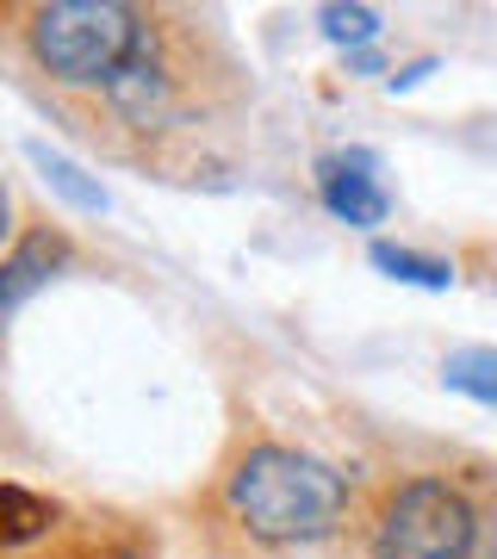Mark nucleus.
<instances>
[{"label": "nucleus", "mask_w": 497, "mask_h": 559, "mask_svg": "<svg viewBox=\"0 0 497 559\" xmlns=\"http://www.w3.org/2000/svg\"><path fill=\"white\" fill-rule=\"evenodd\" d=\"M230 510L261 540H323L348 516V479L298 448H256L230 473Z\"/></svg>", "instance_id": "nucleus-1"}, {"label": "nucleus", "mask_w": 497, "mask_h": 559, "mask_svg": "<svg viewBox=\"0 0 497 559\" xmlns=\"http://www.w3.org/2000/svg\"><path fill=\"white\" fill-rule=\"evenodd\" d=\"M150 50V25L119 0H50L32 13V57L69 87H113Z\"/></svg>", "instance_id": "nucleus-2"}, {"label": "nucleus", "mask_w": 497, "mask_h": 559, "mask_svg": "<svg viewBox=\"0 0 497 559\" xmlns=\"http://www.w3.org/2000/svg\"><path fill=\"white\" fill-rule=\"evenodd\" d=\"M473 503L441 479H411L386 498L374 522V559H466L473 554Z\"/></svg>", "instance_id": "nucleus-3"}, {"label": "nucleus", "mask_w": 497, "mask_h": 559, "mask_svg": "<svg viewBox=\"0 0 497 559\" xmlns=\"http://www.w3.org/2000/svg\"><path fill=\"white\" fill-rule=\"evenodd\" d=\"M318 200L330 205V218L360 224V230L386 224V212H392L386 187H379V156L374 150H336V156H323L318 162Z\"/></svg>", "instance_id": "nucleus-4"}, {"label": "nucleus", "mask_w": 497, "mask_h": 559, "mask_svg": "<svg viewBox=\"0 0 497 559\" xmlns=\"http://www.w3.org/2000/svg\"><path fill=\"white\" fill-rule=\"evenodd\" d=\"M106 100H113V112H125L131 124L150 131V124L168 119V106H175V81H168V69L156 62V50H143V57L106 87Z\"/></svg>", "instance_id": "nucleus-5"}, {"label": "nucleus", "mask_w": 497, "mask_h": 559, "mask_svg": "<svg viewBox=\"0 0 497 559\" xmlns=\"http://www.w3.org/2000/svg\"><path fill=\"white\" fill-rule=\"evenodd\" d=\"M62 261H69V249H62V237H50V230H38V237H25L13 255L0 261V318L7 311H20L38 286H50V274H57Z\"/></svg>", "instance_id": "nucleus-6"}, {"label": "nucleus", "mask_w": 497, "mask_h": 559, "mask_svg": "<svg viewBox=\"0 0 497 559\" xmlns=\"http://www.w3.org/2000/svg\"><path fill=\"white\" fill-rule=\"evenodd\" d=\"M25 156L38 162V175L50 180V187H57V193H62L69 205H81V212H106V205H113V200H106V187H99V180H87V175L75 168V162L57 156L50 143H25Z\"/></svg>", "instance_id": "nucleus-7"}, {"label": "nucleus", "mask_w": 497, "mask_h": 559, "mask_svg": "<svg viewBox=\"0 0 497 559\" xmlns=\"http://www.w3.org/2000/svg\"><path fill=\"white\" fill-rule=\"evenodd\" d=\"M374 267L404 280V286H423V293H448V286H454V267H448V261L417 255V249H398V242H374Z\"/></svg>", "instance_id": "nucleus-8"}, {"label": "nucleus", "mask_w": 497, "mask_h": 559, "mask_svg": "<svg viewBox=\"0 0 497 559\" xmlns=\"http://www.w3.org/2000/svg\"><path fill=\"white\" fill-rule=\"evenodd\" d=\"M50 528V503L20 491V485H0V547H13V540H32Z\"/></svg>", "instance_id": "nucleus-9"}, {"label": "nucleus", "mask_w": 497, "mask_h": 559, "mask_svg": "<svg viewBox=\"0 0 497 559\" xmlns=\"http://www.w3.org/2000/svg\"><path fill=\"white\" fill-rule=\"evenodd\" d=\"M441 373H448L454 392H466V399H478V404H492L497 411V355L492 348H466V355H454Z\"/></svg>", "instance_id": "nucleus-10"}, {"label": "nucleus", "mask_w": 497, "mask_h": 559, "mask_svg": "<svg viewBox=\"0 0 497 559\" xmlns=\"http://www.w3.org/2000/svg\"><path fill=\"white\" fill-rule=\"evenodd\" d=\"M323 38L330 44H374L379 13L374 7H323Z\"/></svg>", "instance_id": "nucleus-11"}, {"label": "nucleus", "mask_w": 497, "mask_h": 559, "mask_svg": "<svg viewBox=\"0 0 497 559\" xmlns=\"http://www.w3.org/2000/svg\"><path fill=\"white\" fill-rule=\"evenodd\" d=\"M0 237H7V187H0Z\"/></svg>", "instance_id": "nucleus-12"}, {"label": "nucleus", "mask_w": 497, "mask_h": 559, "mask_svg": "<svg viewBox=\"0 0 497 559\" xmlns=\"http://www.w3.org/2000/svg\"><path fill=\"white\" fill-rule=\"evenodd\" d=\"M492 559H497V554H492Z\"/></svg>", "instance_id": "nucleus-13"}]
</instances>
